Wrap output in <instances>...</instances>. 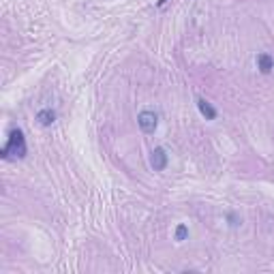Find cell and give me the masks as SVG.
<instances>
[{"instance_id": "6da1fadb", "label": "cell", "mask_w": 274, "mask_h": 274, "mask_svg": "<svg viewBox=\"0 0 274 274\" xmlns=\"http://www.w3.org/2000/svg\"><path fill=\"white\" fill-rule=\"evenodd\" d=\"M28 152L26 148V137H24V131L21 129H13V131L9 133V139H6L4 148H2V158H24Z\"/></svg>"}, {"instance_id": "ba28073f", "label": "cell", "mask_w": 274, "mask_h": 274, "mask_svg": "<svg viewBox=\"0 0 274 274\" xmlns=\"http://www.w3.org/2000/svg\"><path fill=\"white\" fill-rule=\"evenodd\" d=\"M165 2H167V0H158V2H156V4H158V6H163Z\"/></svg>"}, {"instance_id": "5b68a950", "label": "cell", "mask_w": 274, "mask_h": 274, "mask_svg": "<svg viewBox=\"0 0 274 274\" xmlns=\"http://www.w3.org/2000/svg\"><path fill=\"white\" fill-rule=\"evenodd\" d=\"M197 110H199V114H201V116H204L206 120H214V118H216V110H214L210 103H208L206 99H197Z\"/></svg>"}, {"instance_id": "7a4b0ae2", "label": "cell", "mask_w": 274, "mask_h": 274, "mask_svg": "<svg viewBox=\"0 0 274 274\" xmlns=\"http://www.w3.org/2000/svg\"><path fill=\"white\" fill-rule=\"evenodd\" d=\"M137 125H139V129L146 135H150V133H154L156 131V125H158V118H156V114L154 112H141L139 116H137Z\"/></svg>"}, {"instance_id": "52a82bcc", "label": "cell", "mask_w": 274, "mask_h": 274, "mask_svg": "<svg viewBox=\"0 0 274 274\" xmlns=\"http://www.w3.org/2000/svg\"><path fill=\"white\" fill-rule=\"evenodd\" d=\"M186 236H189V227H186V225H178V227H176V234H174L176 242H184Z\"/></svg>"}, {"instance_id": "3957f363", "label": "cell", "mask_w": 274, "mask_h": 274, "mask_svg": "<svg viewBox=\"0 0 274 274\" xmlns=\"http://www.w3.org/2000/svg\"><path fill=\"white\" fill-rule=\"evenodd\" d=\"M167 152H165V148H154L152 152H150V165H152L154 171H163L167 167Z\"/></svg>"}, {"instance_id": "8992f818", "label": "cell", "mask_w": 274, "mask_h": 274, "mask_svg": "<svg viewBox=\"0 0 274 274\" xmlns=\"http://www.w3.org/2000/svg\"><path fill=\"white\" fill-rule=\"evenodd\" d=\"M37 122L41 127H52L56 122V112L54 110H41L37 112Z\"/></svg>"}, {"instance_id": "277c9868", "label": "cell", "mask_w": 274, "mask_h": 274, "mask_svg": "<svg viewBox=\"0 0 274 274\" xmlns=\"http://www.w3.org/2000/svg\"><path fill=\"white\" fill-rule=\"evenodd\" d=\"M257 69L262 71L264 75H268V73H272V69H274V58L270 54H266V52H262V54H257Z\"/></svg>"}]
</instances>
